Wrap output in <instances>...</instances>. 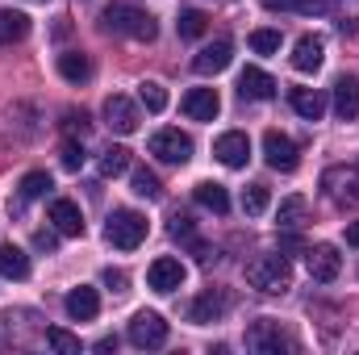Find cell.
Listing matches in <instances>:
<instances>
[{"instance_id":"20","label":"cell","mask_w":359,"mask_h":355,"mask_svg":"<svg viewBox=\"0 0 359 355\" xmlns=\"http://www.w3.org/2000/svg\"><path fill=\"white\" fill-rule=\"evenodd\" d=\"M271 13H305V17H330L339 0H259Z\"/></svg>"},{"instance_id":"34","label":"cell","mask_w":359,"mask_h":355,"mask_svg":"<svg viewBox=\"0 0 359 355\" xmlns=\"http://www.w3.org/2000/svg\"><path fill=\"white\" fill-rule=\"evenodd\" d=\"M46 343H50L59 355H80V339H76V335H67L63 326H50V330H46Z\"/></svg>"},{"instance_id":"10","label":"cell","mask_w":359,"mask_h":355,"mask_svg":"<svg viewBox=\"0 0 359 355\" xmlns=\"http://www.w3.org/2000/svg\"><path fill=\"white\" fill-rule=\"evenodd\" d=\"M305 267H309V276H313L318 284H330V280H339V272H343V255H339V247L318 243V247L305 251Z\"/></svg>"},{"instance_id":"38","label":"cell","mask_w":359,"mask_h":355,"mask_svg":"<svg viewBox=\"0 0 359 355\" xmlns=\"http://www.w3.org/2000/svg\"><path fill=\"white\" fill-rule=\"evenodd\" d=\"M104 284H109L113 293H126V272H117V267H104Z\"/></svg>"},{"instance_id":"22","label":"cell","mask_w":359,"mask_h":355,"mask_svg":"<svg viewBox=\"0 0 359 355\" xmlns=\"http://www.w3.org/2000/svg\"><path fill=\"white\" fill-rule=\"evenodd\" d=\"M288 105H292L305 121H322V113H326V96L318 88H292L288 92Z\"/></svg>"},{"instance_id":"26","label":"cell","mask_w":359,"mask_h":355,"mask_svg":"<svg viewBox=\"0 0 359 355\" xmlns=\"http://www.w3.org/2000/svg\"><path fill=\"white\" fill-rule=\"evenodd\" d=\"M305 217H309V201H305V196H284V201H280V213H276L280 230H301Z\"/></svg>"},{"instance_id":"5","label":"cell","mask_w":359,"mask_h":355,"mask_svg":"<svg viewBox=\"0 0 359 355\" xmlns=\"http://www.w3.org/2000/svg\"><path fill=\"white\" fill-rule=\"evenodd\" d=\"M322 188H326V196L334 205H359V159L351 168H326Z\"/></svg>"},{"instance_id":"14","label":"cell","mask_w":359,"mask_h":355,"mask_svg":"<svg viewBox=\"0 0 359 355\" xmlns=\"http://www.w3.org/2000/svg\"><path fill=\"white\" fill-rule=\"evenodd\" d=\"M50 226H55V234L80 239V234H84V213H80V205L67 201V196H59V201L50 205Z\"/></svg>"},{"instance_id":"32","label":"cell","mask_w":359,"mask_h":355,"mask_svg":"<svg viewBox=\"0 0 359 355\" xmlns=\"http://www.w3.org/2000/svg\"><path fill=\"white\" fill-rule=\"evenodd\" d=\"M55 184H50V176L46 172H29V176L21 180V201H38V196H46Z\"/></svg>"},{"instance_id":"29","label":"cell","mask_w":359,"mask_h":355,"mask_svg":"<svg viewBox=\"0 0 359 355\" xmlns=\"http://www.w3.org/2000/svg\"><path fill=\"white\" fill-rule=\"evenodd\" d=\"M126 168H130V151H126V147H109V151L100 155V176L104 180L121 176Z\"/></svg>"},{"instance_id":"2","label":"cell","mask_w":359,"mask_h":355,"mask_svg":"<svg viewBox=\"0 0 359 355\" xmlns=\"http://www.w3.org/2000/svg\"><path fill=\"white\" fill-rule=\"evenodd\" d=\"M247 284L259 288V293H268V297L288 293V288H292V264H288V255H284V251L255 255V260L247 264Z\"/></svg>"},{"instance_id":"28","label":"cell","mask_w":359,"mask_h":355,"mask_svg":"<svg viewBox=\"0 0 359 355\" xmlns=\"http://www.w3.org/2000/svg\"><path fill=\"white\" fill-rule=\"evenodd\" d=\"M176 29H180V38H201V34L209 29V17H205L201 8H184L180 21H176Z\"/></svg>"},{"instance_id":"13","label":"cell","mask_w":359,"mask_h":355,"mask_svg":"<svg viewBox=\"0 0 359 355\" xmlns=\"http://www.w3.org/2000/svg\"><path fill=\"white\" fill-rule=\"evenodd\" d=\"M213 155H217L226 168H247V159H251V138H247L243 130H226V134L213 142Z\"/></svg>"},{"instance_id":"3","label":"cell","mask_w":359,"mask_h":355,"mask_svg":"<svg viewBox=\"0 0 359 355\" xmlns=\"http://www.w3.org/2000/svg\"><path fill=\"white\" fill-rule=\"evenodd\" d=\"M104 239L117 247V251H134L142 239H147V217L134 213V209H113L109 226H104Z\"/></svg>"},{"instance_id":"33","label":"cell","mask_w":359,"mask_h":355,"mask_svg":"<svg viewBox=\"0 0 359 355\" xmlns=\"http://www.w3.org/2000/svg\"><path fill=\"white\" fill-rule=\"evenodd\" d=\"M268 201H271V192H268V184H247V192H243V209L255 217V213H264L268 209Z\"/></svg>"},{"instance_id":"19","label":"cell","mask_w":359,"mask_h":355,"mask_svg":"<svg viewBox=\"0 0 359 355\" xmlns=\"http://www.w3.org/2000/svg\"><path fill=\"white\" fill-rule=\"evenodd\" d=\"M63 305H67V318H72V322H92V318L100 314V297H96V288H88V284L72 288Z\"/></svg>"},{"instance_id":"16","label":"cell","mask_w":359,"mask_h":355,"mask_svg":"<svg viewBox=\"0 0 359 355\" xmlns=\"http://www.w3.org/2000/svg\"><path fill=\"white\" fill-rule=\"evenodd\" d=\"M184 113H188L192 121H213V117L222 113V96H217V88L184 92Z\"/></svg>"},{"instance_id":"36","label":"cell","mask_w":359,"mask_h":355,"mask_svg":"<svg viewBox=\"0 0 359 355\" xmlns=\"http://www.w3.org/2000/svg\"><path fill=\"white\" fill-rule=\"evenodd\" d=\"M59 163H63L67 172H80V168H84V147H80V142H63V147H59Z\"/></svg>"},{"instance_id":"6","label":"cell","mask_w":359,"mask_h":355,"mask_svg":"<svg viewBox=\"0 0 359 355\" xmlns=\"http://www.w3.org/2000/svg\"><path fill=\"white\" fill-rule=\"evenodd\" d=\"M130 343H134L138 351H155V347H163V343H168V322H163L155 309L134 314V322H130Z\"/></svg>"},{"instance_id":"23","label":"cell","mask_w":359,"mask_h":355,"mask_svg":"<svg viewBox=\"0 0 359 355\" xmlns=\"http://www.w3.org/2000/svg\"><path fill=\"white\" fill-rule=\"evenodd\" d=\"M192 196H196V205L201 209H209V213H230V192L222 188V184H213V180H205V184H196L192 188Z\"/></svg>"},{"instance_id":"40","label":"cell","mask_w":359,"mask_h":355,"mask_svg":"<svg viewBox=\"0 0 359 355\" xmlns=\"http://www.w3.org/2000/svg\"><path fill=\"white\" fill-rule=\"evenodd\" d=\"M67 126L80 130V134H88V113H67Z\"/></svg>"},{"instance_id":"41","label":"cell","mask_w":359,"mask_h":355,"mask_svg":"<svg viewBox=\"0 0 359 355\" xmlns=\"http://www.w3.org/2000/svg\"><path fill=\"white\" fill-rule=\"evenodd\" d=\"M347 247H359V222L347 226Z\"/></svg>"},{"instance_id":"37","label":"cell","mask_w":359,"mask_h":355,"mask_svg":"<svg viewBox=\"0 0 359 355\" xmlns=\"http://www.w3.org/2000/svg\"><path fill=\"white\" fill-rule=\"evenodd\" d=\"M172 239H180V243H192V239H196L192 213H172Z\"/></svg>"},{"instance_id":"1","label":"cell","mask_w":359,"mask_h":355,"mask_svg":"<svg viewBox=\"0 0 359 355\" xmlns=\"http://www.w3.org/2000/svg\"><path fill=\"white\" fill-rule=\"evenodd\" d=\"M100 21H104L109 34H126V38H134V42H155V34H159L155 17H151L147 8L130 4V0H113V4L100 13Z\"/></svg>"},{"instance_id":"11","label":"cell","mask_w":359,"mask_h":355,"mask_svg":"<svg viewBox=\"0 0 359 355\" xmlns=\"http://www.w3.org/2000/svg\"><path fill=\"white\" fill-rule=\"evenodd\" d=\"M226 309H230V293H222V288H209V293H201V297L188 305V322H196V326H209V322H222V318H226Z\"/></svg>"},{"instance_id":"18","label":"cell","mask_w":359,"mask_h":355,"mask_svg":"<svg viewBox=\"0 0 359 355\" xmlns=\"http://www.w3.org/2000/svg\"><path fill=\"white\" fill-rule=\"evenodd\" d=\"M322 59H326V42L318 38V34H305V38H297V46H292V67L297 72H318L322 67Z\"/></svg>"},{"instance_id":"35","label":"cell","mask_w":359,"mask_h":355,"mask_svg":"<svg viewBox=\"0 0 359 355\" xmlns=\"http://www.w3.org/2000/svg\"><path fill=\"white\" fill-rule=\"evenodd\" d=\"M251 51L255 55H276L280 51V29H255L251 34Z\"/></svg>"},{"instance_id":"27","label":"cell","mask_w":359,"mask_h":355,"mask_svg":"<svg viewBox=\"0 0 359 355\" xmlns=\"http://www.w3.org/2000/svg\"><path fill=\"white\" fill-rule=\"evenodd\" d=\"M25 34H29V17L21 8H0V46L21 42Z\"/></svg>"},{"instance_id":"39","label":"cell","mask_w":359,"mask_h":355,"mask_svg":"<svg viewBox=\"0 0 359 355\" xmlns=\"http://www.w3.org/2000/svg\"><path fill=\"white\" fill-rule=\"evenodd\" d=\"M34 247H38V251H55V247H59V239H55L50 230H38V234H34Z\"/></svg>"},{"instance_id":"7","label":"cell","mask_w":359,"mask_h":355,"mask_svg":"<svg viewBox=\"0 0 359 355\" xmlns=\"http://www.w3.org/2000/svg\"><path fill=\"white\" fill-rule=\"evenodd\" d=\"M247 347L259 355H280V351H292L297 343L280 330V322H271V318H259L251 330H247Z\"/></svg>"},{"instance_id":"9","label":"cell","mask_w":359,"mask_h":355,"mask_svg":"<svg viewBox=\"0 0 359 355\" xmlns=\"http://www.w3.org/2000/svg\"><path fill=\"white\" fill-rule=\"evenodd\" d=\"M264 159H268L271 172H297V163H301L297 142L288 134H280V130H268L264 134Z\"/></svg>"},{"instance_id":"15","label":"cell","mask_w":359,"mask_h":355,"mask_svg":"<svg viewBox=\"0 0 359 355\" xmlns=\"http://www.w3.org/2000/svg\"><path fill=\"white\" fill-rule=\"evenodd\" d=\"M147 284H151L155 293H176L180 284H184V264L172 260V255L155 260V264L147 267Z\"/></svg>"},{"instance_id":"4","label":"cell","mask_w":359,"mask_h":355,"mask_svg":"<svg viewBox=\"0 0 359 355\" xmlns=\"http://www.w3.org/2000/svg\"><path fill=\"white\" fill-rule=\"evenodd\" d=\"M151 155L159 159V163H172V168H184L188 159H192V138L188 134H180V130H155L151 134Z\"/></svg>"},{"instance_id":"12","label":"cell","mask_w":359,"mask_h":355,"mask_svg":"<svg viewBox=\"0 0 359 355\" xmlns=\"http://www.w3.org/2000/svg\"><path fill=\"white\" fill-rule=\"evenodd\" d=\"M230 59H234V42H230V38H217V42L201 46V55L192 59V72H196V76H217V72L230 67Z\"/></svg>"},{"instance_id":"24","label":"cell","mask_w":359,"mask_h":355,"mask_svg":"<svg viewBox=\"0 0 359 355\" xmlns=\"http://www.w3.org/2000/svg\"><path fill=\"white\" fill-rule=\"evenodd\" d=\"M0 276L4 280H25L29 276V255L13 243H0Z\"/></svg>"},{"instance_id":"31","label":"cell","mask_w":359,"mask_h":355,"mask_svg":"<svg viewBox=\"0 0 359 355\" xmlns=\"http://www.w3.org/2000/svg\"><path fill=\"white\" fill-rule=\"evenodd\" d=\"M130 184H134V192H138V196H147V201H159V196H163L159 176H155V172H147V168H138V172L130 176Z\"/></svg>"},{"instance_id":"25","label":"cell","mask_w":359,"mask_h":355,"mask_svg":"<svg viewBox=\"0 0 359 355\" xmlns=\"http://www.w3.org/2000/svg\"><path fill=\"white\" fill-rule=\"evenodd\" d=\"M59 76H63L67 84H84L92 76L88 55H84V51H63V55H59Z\"/></svg>"},{"instance_id":"8","label":"cell","mask_w":359,"mask_h":355,"mask_svg":"<svg viewBox=\"0 0 359 355\" xmlns=\"http://www.w3.org/2000/svg\"><path fill=\"white\" fill-rule=\"evenodd\" d=\"M138 121H142V113H138V105H134L130 96H121V92L104 96V126H109L113 134H134Z\"/></svg>"},{"instance_id":"21","label":"cell","mask_w":359,"mask_h":355,"mask_svg":"<svg viewBox=\"0 0 359 355\" xmlns=\"http://www.w3.org/2000/svg\"><path fill=\"white\" fill-rule=\"evenodd\" d=\"M334 113H339V121H355L359 117V80L355 76H343L334 84Z\"/></svg>"},{"instance_id":"30","label":"cell","mask_w":359,"mask_h":355,"mask_svg":"<svg viewBox=\"0 0 359 355\" xmlns=\"http://www.w3.org/2000/svg\"><path fill=\"white\" fill-rule=\"evenodd\" d=\"M138 100L147 105V113H163L168 109V92H163V84H155V80H142L138 84Z\"/></svg>"},{"instance_id":"17","label":"cell","mask_w":359,"mask_h":355,"mask_svg":"<svg viewBox=\"0 0 359 355\" xmlns=\"http://www.w3.org/2000/svg\"><path fill=\"white\" fill-rule=\"evenodd\" d=\"M276 80H271L264 67H243V76H238V96L243 100H271L276 96Z\"/></svg>"}]
</instances>
